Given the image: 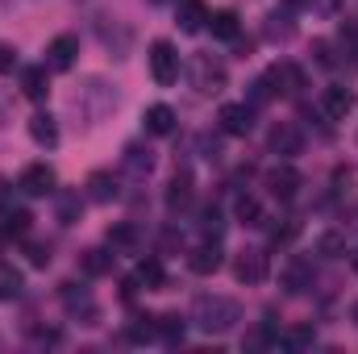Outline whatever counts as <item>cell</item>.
Segmentation results:
<instances>
[{
    "mask_svg": "<svg viewBox=\"0 0 358 354\" xmlns=\"http://www.w3.org/2000/svg\"><path fill=\"white\" fill-rule=\"evenodd\" d=\"M217 121H221V129H225L229 138H246V134L255 129V108H250V104H225V108L217 113Z\"/></svg>",
    "mask_w": 358,
    "mask_h": 354,
    "instance_id": "5",
    "label": "cell"
},
{
    "mask_svg": "<svg viewBox=\"0 0 358 354\" xmlns=\"http://www.w3.org/2000/svg\"><path fill=\"white\" fill-rule=\"evenodd\" d=\"M163 283H167V271H163V263H159V259H146V263H138L134 279L125 283V296H134L138 288H146V292H159Z\"/></svg>",
    "mask_w": 358,
    "mask_h": 354,
    "instance_id": "9",
    "label": "cell"
},
{
    "mask_svg": "<svg viewBox=\"0 0 358 354\" xmlns=\"http://www.w3.org/2000/svg\"><path fill=\"white\" fill-rule=\"evenodd\" d=\"M192 76H196V88L204 92V96H217V92L225 88V67L217 59H208V55L192 59Z\"/></svg>",
    "mask_w": 358,
    "mask_h": 354,
    "instance_id": "3",
    "label": "cell"
},
{
    "mask_svg": "<svg viewBox=\"0 0 358 354\" xmlns=\"http://www.w3.org/2000/svg\"><path fill=\"white\" fill-rule=\"evenodd\" d=\"M4 204H8V183L0 179V208H4Z\"/></svg>",
    "mask_w": 358,
    "mask_h": 354,
    "instance_id": "36",
    "label": "cell"
},
{
    "mask_svg": "<svg viewBox=\"0 0 358 354\" xmlns=\"http://www.w3.org/2000/svg\"><path fill=\"white\" fill-rule=\"evenodd\" d=\"M84 271H88V275H108V271H113V255H108V250H88V255H84Z\"/></svg>",
    "mask_w": 358,
    "mask_h": 354,
    "instance_id": "30",
    "label": "cell"
},
{
    "mask_svg": "<svg viewBox=\"0 0 358 354\" xmlns=\"http://www.w3.org/2000/svg\"><path fill=\"white\" fill-rule=\"evenodd\" d=\"M29 221H34V217H29L25 208H4V225H0V229H4L8 238H25V234H29Z\"/></svg>",
    "mask_w": 358,
    "mask_h": 354,
    "instance_id": "24",
    "label": "cell"
},
{
    "mask_svg": "<svg viewBox=\"0 0 358 354\" xmlns=\"http://www.w3.org/2000/svg\"><path fill=\"white\" fill-rule=\"evenodd\" d=\"M279 342H283L287 351H308V346L317 342V334H313V325H296V330H287Z\"/></svg>",
    "mask_w": 358,
    "mask_h": 354,
    "instance_id": "28",
    "label": "cell"
},
{
    "mask_svg": "<svg viewBox=\"0 0 358 354\" xmlns=\"http://www.w3.org/2000/svg\"><path fill=\"white\" fill-rule=\"evenodd\" d=\"M13 67H17V50H13L8 42H0V76H4V71H13Z\"/></svg>",
    "mask_w": 358,
    "mask_h": 354,
    "instance_id": "35",
    "label": "cell"
},
{
    "mask_svg": "<svg viewBox=\"0 0 358 354\" xmlns=\"http://www.w3.org/2000/svg\"><path fill=\"white\" fill-rule=\"evenodd\" d=\"M192 321H196V330H204V334H229V330L242 321V309H238V300H229V296H196Z\"/></svg>",
    "mask_w": 358,
    "mask_h": 354,
    "instance_id": "1",
    "label": "cell"
},
{
    "mask_svg": "<svg viewBox=\"0 0 358 354\" xmlns=\"http://www.w3.org/2000/svg\"><path fill=\"white\" fill-rule=\"evenodd\" d=\"M355 321H358V304H355Z\"/></svg>",
    "mask_w": 358,
    "mask_h": 354,
    "instance_id": "38",
    "label": "cell"
},
{
    "mask_svg": "<svg viewBox=\"0 0 358 354\" xmlns=\"http://www.w3.org/2000/svg\"><path fill=\"white\" fill-rule=\"evenodd\" d=\"M150 167H155V155H150V150H142L138 142H129V146H125V171L142 179V176H150Z\"/></svg>",
    "mask_w": 358,
    "mask_h": 354,
    "instance_id": "19",
    "label": "cell"
},
{
    "mask_svg": "<svg viewBox=\"0 0 358 354\" xmlns=\"http://www.w3.org/2000/svg\"><path fill=\"white\" fill-rule=\"evenodd\" d=\"M208 29H213V38H221V42H234V38H238V13H234V8L208 13Z\"/></svg>",
    "mask_w": 358,
    "mask_h": 354,
    "instance_id": "16",
    "label": "cell"
},
{
    "mask_svg": "<svg viewBox=\"0 0 358 354\" xmlns=\"http://www.w3.org/2000/svg\"><path fill=\"white\" fill-rule=\"evenodd\" d=\"M88 196L96 204H108V200H117V179L108 176V171H96L88 179Z\"/></svg>",
    "mask_w": 358,
    "mask_h": 354,
    "instance_id": "23",
    "label": "cell"
},
{
    "mask_svg": "<svg viewBox=\"0 0 358 354\" xmlns=\"http://www.w3.org/2000/svg\"><path fill=\"white\" fill-rule=\"evenodd\" d=\"M200 229H204V234H213V238H217V234L225 229V221H221V213H217L213 204H208V208L200 213Z\"/></svg>",
    "mask_w": 358,
    "mask_h": 354,
    "instance_id": "32",
    "label": "cell"
},
{
    "mask_svg": "<svg viewBox=\"0 0 358 354\" xmlns=\"http://www.w3.org/2000/svg\"><path fill=\"white\" fill-rule=\"evenodd\" d=\"M146 129L159 134V138L171 134V129H176V108H171V104H150V108H146Z\"/></svg>",
    "mask_w": 358,
    "mask_h": 354,
    "instance_id": "17",
    "label": "cell"
},
{
    "mask_svg": "<svg viewBox=\"0 0 358 354\" xmlns=\"http://www.w3.org/2000/svg\"><path fill=\"white\" fill-rule=\"evenodd\" d=\"M234 213H238V221H242V225H263V204H259L255 196H238Z\"/></svg>",
    "mask_w": 358,
    "mask_h": 354,
    "instance_id": "25",
    "label": "cell"
},
{
    "mask_svg": "<svg viewBox=\"0 0 358 354\" xmlns=\"http://www.w3.org/2000/svg\"><path fill=\"white\" fill-rule=\"evenodd\" d=\"M350 267H355V271H358V250H355V255H350Z\"/></svg>",
    "mask_w": 358,
    "mask_h": 354,
    "instance_id": "37",
    "label": "cell"
},
{
    "mask_svg": "<svg viewBox=\"0 0 358 354\" xmlns=\"http://www.w3.org/2000/svg\"><path fill=\"white\" fill-rule=\"evenodd\" d=\"M21 288H25V275H21V267L0 263V300H17V296H21Z\"/></svg>",
    "mask_w": 358,
    "mask_h": 354,
    "instance_id": "21",
    "label": "cell"
},
{
    "mask_svg": "<svg viewBox=\"0 0 358 354\" xmlns=\"http://www.w3.org/2000/svg\"><path fill=\"white\" fill-rule=\"evenodd\" d=\"M267 187H271L275 200H292L300 192V176L292 167H275V171H267Z\"/></svg>",
    "mask_w": 358,
    "mask_h": 354,
    "instance_id": "12",
    "label": "cell"
},
{
    "mask_svg": "<svg viewBox=\"0 0 358 354\" xmlns=\"http://www.w3.org/2000/svg\"><path fill=\"white\" fill-rule=\"evenodd\" d=\"M17 187L25 192V196H50L55 192V171L46 167V163H29L21 179H17Z\"/></svg>",
    "mask_w": 358,
    "mask_h": 354,
    "instance_id": "7",
    "label": "cell"
},
{
    "mask_svg": "<svg viewBox=\"0 0 358 354\" xmlns=\"http://www.w3.org/2000/svg\"><path fill=\"white\" fill-rule=\"evenodd\" d=\"M29 263L46 267V263H50V246H46V242H29Z\"/></svg>",
    "mask_w": 358,
    "mask_h": 354,
    "instance_id": "34",
    "label": "cell"
},
{
    "mask_svg": "<svg viewBox=\"0 0 358 354\" xmlns=\"http://www.w3.org/2000/svg\"><path fill=\"white\" fill-rule=\"evenodd\" d=\"M187 204H192V171H176L171 192H167V208L179 213V208H187Z\"/></svg>",
    "mask_w": 358,
    "mask_h": 354,
    "instance_id": "18",
    "label": "cell"
},
{
    "mask_svg": "<svg viewBox=\"0 0 358 354\" xmlns=\"http://www.w3.org/2000/svg\"><path fill=\"white\" fill-rule=\"evenodd\" d=\"M108 246H117V250H134V246H138V229H134L129 221L113 225V229H108Z\"/></svg>",
    "mask_w": 358,
    "mask_h": 354,
    "instance_id": "27",
    "label": "cell"
},
{
    "mask_svg": "<svg viewBox=\"0 0 358 354\" xmlns=\"http://www.w3.org/2000/svg\"><path fill=\"white\" fill-rule=\"evenodd\" d=\"M59 221L76 225L80 221V196H59Z\"/></svg>",
    "mask_w": 358,
    "mask_h": 354,
    "instance_id": "31",
    "label": "cell"
},
{
    "mask_svg": "<svg viewBox=\"0 0 358 354\" xmlns=\"http://www.w3.org/2000/svg\"><path fill=\"white\" fill-rule=\"evenodd\" d=\"M187 267H192L196 275H213V271H221V246H217V242L196 246V250L187 255Z\"/></svg>",
    "mask_w": 358,
    "mask_h": 354,
    "instance_id": "15",
    "label": "cell"
},
{
    "mask_svg": "<svg viewBox=\"0 0 358 354\" xmlns=\"http://www.w3.org/2000/svg\"><path fill=\"white\" fill-rule=\"evenodd\" d=\"M267 76H271V84H279L283 96H296V92L304 88V71H300L296 63H275Z\"/></svg>",
    "mask_w": 358,
    "mask_h": 354,
    "instance_id": "14",
    "label": "cell"
},
{
    "mask_svg": "<svg viewBox=\"0 0 358 354\" xmlns=\"http://www.w3.org/2000/svg\"><path fill=\"white\" fill-rule=\"evenodd\" d=\"M46 55H50V67H55V71H71L76 59H80V38H76V34H59V38L46 46Z\"/></svg>",
    "mask_w": 358,
    "mask_h": 354,
    "instance_id": "8",
    "label": "cell"
},
{
    "mask_svg": "<svg viewBox=\"0 0 358 354\" xmlns=\"http://www.w3.org/2000/svg\"><path fill=\"white\" fill-rule=\"evenodd\" d=\"M155 4H163V0H155Z\"/></svg>",
    "mask_w": 358,
    "mask_h": 354,
    "instance_id": "39",
    "label": "cell"
},
{
    "mask_svg": "<svg viewBox=\"0 0 358 354\" xmlns=\"http://www.w3.org/2000/svg\"><path fill=\"white\" fill-rule=\"evenodd\" d=\"M29 138H34L38 146H46V150L59 146V121H55L50 113H34V117H29Z\"/></svg>",
    "mask_w": 358,
    "mask_h": 354,
    "instance_id": "13",
    "label": "cell"
},
{
    "mask_svg": "<svg viewBox=\"0 0 358 354\" xmlns=\"http://www.w3.org/2000/svg\"><path fill=\"white\" fill-rule=\"evenodd\" d=\"M150 76H155V84H163V88H171L179 80V50L171 42H155L150 46Z\"/></svg>",
    "mask_w": 358,
    "mask_h": 354,
    "instance_id": "2",
    "label": "cell"
},
{
    "mask_svg": "<svg viewBox=\"0 0 358 354\" xmlns=\"http://www.w3.org/2000/svg\"><path fill=\"white\" fill-rule=\"evenodd\" d=\"M350 108H355V92L350 88L334 84V88L321 92V117H325V121H346Z\"/></svg>",
    "mask_w": 358,
    "mask_h": 354,
    "instance_id": "6",
    "label": "cell"
},
{
    "mask_svg": "<svg viewBox=\"0 0 358 354\" xmlns=\"http://www.w3.org/2000/svg\"><path fill=\"white\" fill-rule=\"evenodd\" d=\"M63 304H67L71 313H80V309H84V313H96V309H92V296L84 288H76V283H63Z\"/></svg>",
    "mask_w": 358,
    "mask_h": 354,
    "instance_id": "29",
    "label": "cell"
},
{
    "mask_svg": "<svg viewBox=\"0 0 358 354\" xmlns=\"http://www.w3.org/2000/svg\"><path fill=\"white\" fill-rule=\"evenodd\" d=\"M155 334H159L163 342L179 346V342H183V321H179L176 313H167V317H159V321H155Z\"/></svg>",
    "mask_w": 358,
    "mask_h": 354,
    "instance_id": "26",
    "label": "cell"
},
{
    "mask_svg": "<svg viewBox=\"0 0 358 354\" xmlns=\"http://www.w3.org/2000/svg\"><path fill=\"white\" fill-rule=\"evenodd\" d=\"M21 92H25L29 100H46V92H50L46 67H25V71H21Z\"/></svg>",
    "mask_w": 358,
    "mask_h": 354,
    "instance_id": "20",
    "label": "cell"
},
{
    "mask_svg": "<svg viewBox=\"0 0 358 354\" xmlns=\"http://www.w3.org/2000/svg\"><path fill=\"white\" fill-rule=\"evenodd\" d=\"M317 246H321V255H325V259H338V255H342V238H338V234H325Z\"/></svg>",
    "mask_w": 358,
    "mask_h": 354,
    "instance_id": "33",
    "label": "cell"
},
{
    "mask_svg": "<svg viewBox=\"0 0 358 354\" xmlns=\"http://www.w3.org/2000/svg\"><path fill=\"white\" fill-rule=\"evenodd\" d=\"M267 271H271L267 250H242V255L234 259V275H238L242 283H263Z\"/></svg>",
    "mask_w": 358,
    "mask_h": 354,
    "instance_id": "4",
    "label": "cell"
},
{
    "mask_svg": "<svg viewBox=\"0 0 358 354\" xmlns=\"http://www.w3.org/2000/svg\"><path fill=\"white\" fill-rule=\"evenodd\" d=\"M267 142H271V150H275V155H283V159H292V155H300V150H304V134H300L292 121H279V125L271 129Z\"/></svg>",
    "mask_w": 358,
    "mask_h": 354,
    "instance_id": "10",
    "label": "cell"
},
{
    "mask_svg": "<svg viewBox=\"0 0 358 354\" xmlns=\"http://www.w3.org/2000/svg\"><path fill=\"white\" fill-rule=\"evenodd\" d=\"M176 25L183 34H200L204 25H208V8H204V0H183L176 13Z\"/></svg>",
    "mask_w": 358,
    "mask_h": 354,
    "instance_id": "11",
    "label": "cell"
},
{
    "mask_svg": "<svg viewBox=\"0 0 358 354\" xmlns=\"http://www.w3.org/2000/svg\"><path fill=\"white\" fill-rule=\"evenodd\" d=\"M308 283H313V267L304 263V259H292L287 271H283V288H287V292H304Z\"/></svg>",
    "mask_w": 358,
    "mask_h": 354,
    "instance_id": "22",
    "label": "cell"
}]
</instances>
